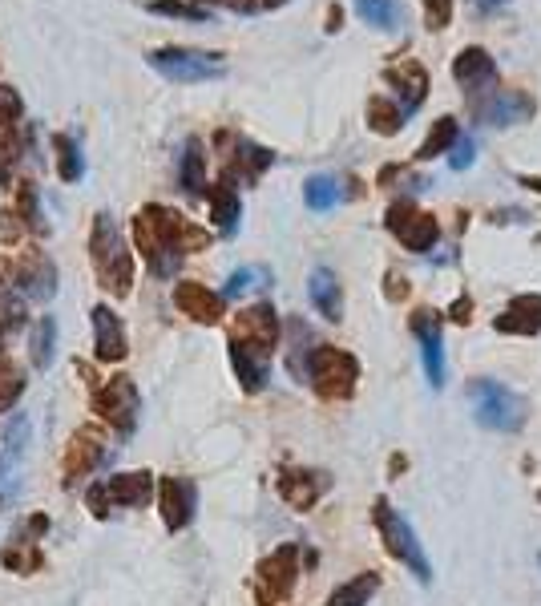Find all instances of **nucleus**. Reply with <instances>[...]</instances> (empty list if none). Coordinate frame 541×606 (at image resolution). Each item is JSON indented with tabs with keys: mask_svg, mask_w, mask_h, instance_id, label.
<instances>
[{
	"mask_svg": "<svg viewBox=\"0 0 541 606\" xmlns=\"http://www.w3.org/2000/svg\"><path fill=\"white\" fill-rule=\"evenodd\" d=\"M134 243L146 255L150 271L158 279H170L190 251H206L210 247V231L190 223L182 211H170V207H162V202H150V207H142L138 219H134Z\"/></svg>",
	"mask_w": 541,
	"mask_h": 606,
	"instance_id": "nucleus-1",
	"label": "nucleus"
},
{
	"mask_svg": "<svg viewBox=\"0 0 541 606\" xmlns=\"http://www.w3.org/2000/svg\"><path fill=\"white\" fill-rule=\"evenodd\" d=\"M89 255H93V271L101 279V287L110 295H130L134 287V251L122 235V227L114 223V215H97L93 231H89Z\"/></svg>",
	"mask_w": 541,
	"mask_h": 606,
	"instance_id": "nucleus-2",
	"label": "nucleus"
},
{
	"mask_svg": "<svg viewBox=\"0 0 541 606\" xmlns=\"http://www.w3.org/2000/svg\"><path fill=\"white\" fill-rule=\"evenodd\" d=\"M150 69L162 73L174 85H202V81H219L227 77V57L223 53H206V49H186V45H162L146 53Z\"/></svg>",
	"mask_w": 541,
	"mask_h": 606,
	"instance_id": "nucleus-3",
	"label": "nucleus"
},
{
	"mask_svg": "<svg viewBox=\"0 0 541 606\" xmlns=\"http://www.w3.org/2000/svg\"><path fill=\"white\" fill-rule=\"evenodd\" d=\"M469 396H473V417L477 425L485 429H497V433H517L529 417V400L517 396L513 388L497 384V380H473L469 384Z\"/></svg>",
	"mask_w": 541,
	"mask_h": 606,
	"instance_id": "nucleus-4",
	"label": "nucleus"
},
{
	"mask_svg": "<svg viewBox=\"0 0 541 606\" xmlns=\"http://www.w3.org/2000/svg\"><path fill=\"white\" fill-rule=\"evenodd\" d=\"M307 380L311 388L323 396V400H348L356 392V380H360V360L344 348H332V344H319L311 352V364H307Z\"/></svg>",
	"mask_w": 541,
	"mask_h": 606,
	"instance_id": "nucleus-5",
	"label": "nucleus"
},
{
	"mask_svg": "<svg viewBox=\"0 0 541 606\" xmlns=\"http://www.w3.org/2000/svg\"><path fill=\"white\" fill-rule=\"evenodd\" d=\"M372 522H376V530H380V538H384V550H388L396 562H404V566L416 574V582H428L432 574H428L424 550H420L412 526L400 518V510H392V505H388V497H376V505H372Z\"/></svg>",
	"mask_w": 541,
	"mask_h": 606,
	"instance_id": "nucleus-6",
	"label": "nucleus"
},
{
	"mask_svg": "<svg viewBox=\"0 0 541 606\" xmlns=\"http://www.w3.org/2000/svg\"><path fill=\"white\" fill-rule=\"evenodd\" d=\"M469 114L481 122V126H521V122H533L537 114V97L525 93V89H489V93H477L469 97Z\"/></svg>",
	"mask_w": 541,
	"mask_h": 606,
	"instance_id": "nucleus-7",
	"label": "nucleus"
},
{
	"mask_svg": "<svg viewBox=\"0 0 541 606\" xmlns=\"http://www.w3.org/2000/svg\"><path fill=\"white\" fill-rule=\"evenodd\" d=\"M295 582H299V546L287 542V546L271 550V554L259 562V570H255V598H259L263 606H279V602L291 598Z\"/></svg>",
	"mask_w": 541,
	"mask_h": 606,
	"instance_id": "nucleus-8",
	"label": "nucleus"
},
{
	"mask_svg": "<svg viewBox=\"0 0 541 606\" xmlns=\"http://www.w3.org/2000/svg\"><path fill=\"white\" fill-rule=\"evenodd\" d=\"M214 142H219L227 154H223V182L227 186H255L267 170H271V162H275V154L267 150V146H255V142H247V138H235V134H214Z\"/></svg>",
	"mask_w": 541,
	"mask_h": 606,
	"instance_id": "nucleus-9",
	"label": "nucleus"
},
{
	"mask_svg": "<svg viewBox=\"0 0 541 606\" xmlns=\"http://www.w3.org/2000/svg\"><path fill=\"white\" fill-rule=\"evenodd\" d=\"M384 227H388V235H396V239H400L408 251H416V255L432 251V243L441 239L437 219H432L428 211H416L408 198H396V202H392L388 215H384Z\"/></svg>",
	"mask_w": 541,
	"mask_h": 606,
	"instance_id": "nucleus-10",
	"label": "nucleus"
},
{
	"mask_svg": "<svg viewBox=\"0 0 541 606\" xmlns=\"http://www.w3.org/2000/svg\"><path fill=\"white\" fill-rule=\"evenodd\" d=\"M231 344L255 352V356H271L275 344H279V316L271 303H251V308H243L231 324Z\"/></svg>",
	"mask_w": 541,
	"mask_h": 606,
	"instance_id": "nucleus-11",
	"label": "nucleus"
},
{
	"mask_svg": "<svg viewBox=\"0 0 541 606\" xmlns=\"http://www.w3.org/2000/svg\"><path fill=\"white\" fill-rule=\"evenodd\" d=\"M93 409L101 421H110L122 437L134 433L138 425V388L130 376H114V380H105L97 392H93Z\"/></svg>",
	"mask_w": 541,
	"mask_h": 606,
	"instance_id": "nucleus-12",
	"label": "nucleus"
},
{
	"mask_svg": "<svg viewBox=\"0 0 541 606\" xmlns=\"http://www.w3.org/2000/svg\"><path fill=\"white\" fill-rule=\"evenodd\" d=\"M154 497V477L146 473V469H138V473H118V477H110L105 485H93L89 489V510L97 514V518H105L110 514V505H146Z\"/></svg>",
	"mask_w": 541,
	"mask_h": 606,
	"instance_id": "nucleus-13",
	"label": "nucleus"
},
{
	"mask_svg": "<svg viewBox=\"0 0 541 606\" xmlns=\"http://www.w3.org/2000/svg\"><path fill=\"white\" fill-rule=\"evenodd\" d=\"M412 332L424 348V372L432 388H445V340H441V312L437 308H416L412 312Z\"/></svg>",
	"mask_w": 541,
	"mask_h": 606,
	"instance_id": "nucleus-14",
	"label": "nucleus"
},
{
	"mask_svg": "<svg viewBox=\"0 0 541 606\" xmlns=\"http://www.w3.org/2000/svg\"><path fill=\"white\" fill-rule=\"evenodd\" d=\"M380 77H384V85H392L396 89V106H400V114L408 118V114H416L420 106H424V97H428V69L420 65V61H388L384 69H380Z\"/></svg>",
	"mask_w": 541,
	"mask_h": 606,
	"instance_id": "nucleus-15",
	"label": "nucleus"
},
{
	"mask_svg": "<svg viewBox=\"0 0 541 606\" xmlns=\"http://www.w3.org/2000/svg\"><path fill=\"white\" fill-rule=\"evenodd\" d=\"M158 510H162V522L166 530H186L194 522V510H198V489L190 477H162L158 485Z\"/></svg>",
	"mask_w": 541,
	"mask_h": 606,
	"instance_id": "nucleus-16",
	"label": "nucleus"
},
{
	"mask_svg": "<svg viewBox=\"0 0 541 606\" xmlns=\"http://www.w3.org/2000/svg\"><path fill=\"white\" fill-rule=\"evenodd\" d=\"M453 81H457L469 97L489 93V89L497 85V61H493V53L481 49V45H465V49L453 57Z\"/></svg>",
	"mask_w": 541,
	"mask_h": 606,
	"instance_id": "nucleus-17",
	"label": "nucleus"
},
{
	"mask_svg": "<svg viewBox=\"0 0 541 606\" xmlns=\"http://www.w3.org/2000/svg\"><path fill=\"white\" fill-rule=\"evenodd\" d=\"M174 308L190 316L194 324H219L227 312V299L219 291H210L206 283H178L174 287Z\"/></svg>",
	"mask_w": 541,
	"mask_h": 606,
	"instance_id": "nucleus-18",
	"label": "nucleus"
},
{
	"mask_svg": "<svg viewBox=\"0 0 541 606\" xmlns=\"http://www.w3.org/2000/svg\"><path fill=\"white\" fill-rule=\"evenodd\" d=\"M493 328L501 336H537L541 332V291L513 295L505 303V312L493 320Z\"/></svg>",
	"mask_w": 541,
	"mask_h": 606,
	"instance_id": "nucleus-19",
	"label": "nucleus"
},
{
	"mask_svg": "<svg viewBox=\"0 0 541 606\" xmlns=\"http://www.w3.org/2000/svg\"><path fill=\"white\" fill-rule=\"evenodd\" d=\"M13 283H17V291H21L25 299H53V295H57V267H53L45 255L33 251L29 259L17 263Z\"/></svg>",
	"mask_w": 541,
	"mask_h": 606,
	"instance_id": "nucleus-20",
	"label": "nucleus"
},
{
	"mask_svg": "<svg viewBox=\"0 0 541 606\" xmlns=\"http://www.w3.org/2000/svg\"><path fill=\"white\" fill-rule=\"evenodd\" d=\"M101 461H105V445H101V437H97L93 429H81V433L65 445V485H73V481L89 477Z\"/></svg>",
	"mask_w": 541,
	"mask_h": 606,
	"instance_id": "nucleus-21",
	"label": "nucleus"
},
{
	"mask_svg": "<svg viewBox=\"0 0 541 606\" xmlns=\"http://www.w3.org/2000/svg\"><path fill=\"white\" fill-rule=\"evenodd\" d=\"M93 352H97V360H105V364H118V360H126V328H122V320H118V312H110V308H93Z\"/></svg>",
	"mask_w": 541,
	"mask_h": 606,
	"instance_id": "nucleus-22",
	"label": "nucleus"
},
{
	"mask_svg": "<svg viewBox=\"0 0 541 606\" xmlns=\"http://www.w3.org/2000/svg\"><path fill=\"white\" fill-rule=\"evenodd\" d=\"M307 295H311L315 312H319L323 320H332V324L344 320V287H340V275H336L332 267H315V271H311Z\"/></svg>",
	"mask_w": 541,
	"mask_h": 606,
	"instance_id": "nucleus-23",
	"label": "nucleus"
},
{
	"mask_svg": "<svg viewBox=\"0 0 541 606\" xmlns=\"http://www.w3.org/2000/svg\"><path fill=\"white\" fill-rule=\"evenodd\" d=\"M328 489V477L311 473V469H283L279 477V497L291 505V510H311V505Z\"/></svg>",
	"mask_w": 541,
	"mask_h": 606,
	"instance_id": "nucleus-24",
	"label": "nucleus"
},
{
	"mask_svg": "<svg viewBox=\"0 0 541 606\" xmlns=\"http://www.w3.org/2000/svg\"><path fill=\"white\" fill-rule=\"evenodd\" d=\"M202 198L210 202V219H214V227H219V235L231 239V235L239 231V215H243V207H239V190L227 186V182L219 178L214 186H206Z\"/></svg>",
	"mask_w": 541,
	"mask_h": 606,
	"instance_id": "nucleus-25",
	"label": "nucleus"
},
{
	"mask_svg": "<svg viewBox=\"0 0 541 606\" xmlns=\"http://www.w3.org/2000/svg\"><path fill=\"white\" fill-rule=\"evenodd\" d=\"M178 178H182V190L190 198H202L206 194V154H202V142L198 138H186L182 146V162H178Z\"/></svg>",
	"mask_w": 541,
	"mask_h": 606,
	"instance_id": "nucleus-26",
	"label": "nucleus"
},
{
	"mask_svg": "<svg viewBox=\"0 0 541 606\" xmlns=\"http://www.w3.org/2000/svg\"><path fill=\"white\" fill-rule=\"evenodd\" d=\"M457 138H461V126H457V118H453V114L437 118V122H432V130L424 134V142L416 146V162H432V158L449 154Z\"/></svg>",
	"mask_w": 541,
	"mask_h": 606,
	"instance_id": "nucleus-27",
	"label": "nucleus"
},
{
	"mask_svg": "<svg viewBox=\"0 0 541 606\" xmlns=\"http://www.w3.org/2000/svg\"><path fill=\"white\" fill-rule=\"evenodd\" d=\"M348 198V190L340 186V178H332V174H311L307 182H303V202L311 211H332V207H340V202Z\"/></svg>",
	"mask_w": 541,
	"mask_h": 606,
	"instance_id": "nucleus-28",
	"label": "nucleus"
},
{
	"mask_svg": "<svg viewBox=\"0 0 541 606\" xmlns=\"http://www.w3.org/2000/svg\"><path fill=\"white\" fill-rule=\"evenodd\" d=\"M364 118H368V130L372 134H380V138H396L400 130H404V114H400V106L396 101H388V97H368V110H364Z\"/></svg>",
	"mask_w": 541,
	"mask_h": 606,
	"instance_id": "nucleus-29",
	"label": "nucleus"
},
{
	"mask_svg": "<svg viewBox=\"0 0 541 606\" xmlns=\"http://www.w3.org/2000/svg\"><path fill=\"white\" fill-rule=\"evenodd\" d=\"M287 340H291V352H287V372L295 376V380H303L307 376V364H311V352L315 348H303V344H315V336H311V328L303 324V320H287Z\"/></svg>",
	"mask_w": 541,
	"mask_h": 606,
	"instance_id": "nucleus-30",
	"label": "nucleus"
},
{
	"mask_svg": "<svg viewBox=\"0 0 541 606\" xmlns=\"http://www.w3.org/2000/svg\"><path fill=\"white\" fill-rule=\"evenodd\" d=\"M231 364H235V376H239L243 392H263V384H267V360L263 356L231 344Z\"/></svg>",
	"mask_w": 541,
	"mask_h": 606,
	"instance_id": "nucleus-31",
	"label": "nucleus"
},
{
	"mask_svg": "<svg viewBox=\"0 0 541 606\" xmlns=\"http://www.w3.org/2000/svg\"><path fill=\"white\" fill-rule=\"evenodd\" d=\"M53 150H57V174H61V182H81V178H85L81 142H77L73 134H57V138H53Z\"/></svg>",
	"mask_w": 541,
	"mask_h": 606,
	"instance_id": "nucleus-32",
	"label": "nucleus"
},
{
	"mask_svg": "<svg viewBox=\"0 0 541 606\" xmlns=\"http://www.w3.org/2000/svg\"><path fill=\"white\" fill-rule=\"evenodd\" d=\"M380 590V574H356L352 582H344V586H336L332 594H328V606H368V598Z\"/></svg>",
	"mask_w": 541,
	"mask_h": 606,
	"instance_id": "nucleus-33",
	"label": "nucleus"
},
{
	"mask_svg": "<svg viewBox=\"0 0 541 606\" xmlns=\"http://www.w3.org/2000/svg\"><path fill=\"white\" fill-rule=\"evenodd\" d=\"M53 348H57V320L53 316H41L33 324V336H29V352H33V368L45 372L53 364Z\"/></svg>",
	"mask_w": 541,
	"mask_h": 606,
	"instance_id": "nucleus-34",
	"label": "nucleus"
},
{
	"mask_svg": "<svg viewBox=\"0 0 541 606\" xmlns=\"http://www.w3.org/2000/svg\"><path fill=\"white\" fill-rule=\"evenodd\" d=\"M356 13L368 21V25H376V29H400V21H404V9H400V0H356Z\"/></svg>",
	"mask_w": 541,
	"mask_h": 606,
	"instance_id": "nucleus-35",
	"label": "nucleus"
},
{
	"mask_svg": "<svg viewBox=\"0 0 541 606\" xmlns=\"http://www.w3.org/2000/svg\"><path fill=\"white\" fill-rule=\"evenodd\" d=\"M25 227H33L37 235H45L49 227H45V219H41V198H37V186L33 182H21L17 186V211H13Z\"/></svg>",
	"mask_w": 541,
	"mask_h": 606,
	"instance_id": "nucleus-36",
	"label": "nucleus"
},
{
	"mask_svg": "<svg viewBox=\"0 0 541 606\" xmlns=\"http://www.w3.org/2000/svg\"><path fill=\"white\" fill-rule=\"evenodd\" d=\"M267 283H271V271H267V267H239V271L227 279L223 299H239V295L259 291V287H267Z\"/></svg>",
	"mask_w": 541,
	"mask_h": 606,
	"instance_id": "nucleus-37",
	"label": "nucleus"
},
{
	"mask_svg": "<svg viewBox=\"0 0 541 606\" xmlns=\"http://www.w3.org/2000/svg\"><path fill=\"white\" fill-rule=\"evenodd\" d=\"M25 324V299L13 295L5 283H0V336H9Z\"/></svg>",
	"mask_w": 541,
	"mask_h": 606,
	"instance_id": "nucleus-38",
	"label": "nucleus"
},
{
	"mask_svg": "<svg viewBox=\"0 0 541 606\" xmlns=\"http://www.w3.org/2000/svg\"><path fill=\"white\" fill-rule=\"evenodd\" d=\"M21 122H25V106H21L17 89L0 85V138H5V134H13Z\"/></svg>",
	"mask_w": 541,
	"mask_h": 606,
	"instance_id": "nucleus-39",
	"label": "nucleus"
},
{
	"mask_svg": "<svg viewBox=\"0 0 541 606\" xmlns=\"http://www.w3.org/2000/svg\"><path fill=\"white\" fill-rule=\"evenodd\" d=\"M154 17H178V21H210V9L198 5H182V0H150L146 5Z\"/></svg>",
	"mask_w": 541,
	"mask_h": 606,
	"instance_id": "nucleus-40",
	"label": "nucleus"
},
{
	"mask_svg": "<svg viewBox=\"0 0 541 606\" xmlns=\"http://www.w3.org/2000/svg\"><path fill=\"white\" fill-rule=\"evenodd\" d=\"M420 9H424L428 33H445L453 25V0H420Z\"/></svg>",
	"mask_w": 541,
	"mask_h": 606,
	"instance_id": "nucleus-41",
	"label": "nucleus"
},
{
	"mask_svg": "<svg viewBox=\"0 0 541 606\" xmlns=\"http://www.w3.org/2000/svg\"><path fill=\"white\" fill-rule=\"evenodd\" d=\"M473 162H477V146H473L469 138H457V142H453V154H449V166H453V170H469Z\"/></svg>",
	"mask_w": 541,
	"mask_h": 606,
	"instance_id": "nucleus-42",
	"label": "nucleus"
},
{
	"mask_svg": "<svg viewBox=\"0 0 541 606\" xmlns=\"http://www.w3.org/2000/svg\"><path fill=\"white\" fill-rule=\"evenodd\" d=\"M198 9H231V13H255L259 9V0H194Z\"/></svg>",
	"mask_w": 541,
	"mask_h": 606,
	"instance_id": "nucleus-43",
	"label": "nucleus"
},
{
	"mask_svg": "<svg viewBox=\"0 0 541 606\" xmlns=\"http://www.w3.org/2000/svg\"><path fill=\"white\" fill-rule=\"evenodd\" d=\"M5 566H9V570H33V566H37V550H33V546H29V550H17V546H13V550H5Z\"/></svg>",
	"mask_w": 541,
	"mask_h": 606,
	"instance_id": "nucleus-44",
	"label": "nucleus"
},
{
	"mask_svg": "<svg viewBox=\"0 0 541 606\" xmlns=\"http://www.w3.org/2000/svg\"><path fill=\"white\" fill-rule=\"evenodd\" d=\"M21 231H25V223H21L13 211L0 215V243H17V239H21Z\"/></svg>",
	"mask_w": 541,
	"mask_h": 606,
	"instance_id": "nucleus-45",
	"label": "nucleus"
},
{
	"mask_svg": "<svg viewBox=\"0 0 541 606\" xmlns=\"http://www.w3.org/2000/svg\"><path fill=\"white\" fill-rule=\"evenodd\" d=\"M384 283H388V287H384V295H388L392 303H400V299H408V291H412V287H408V279H404L400 271H388V279H384Z\"/></svg>",
	"mask_w": 541,
	"mask_h": 606,
	"instance_id": "nucleus-46",
	"label": "nucleus"
},
{
	"mask_svg": "<svg viewBox=\"0 0 541 606\" xmlns=\"http://www.w3.org/2000/svg\"><path fill=\"white\" fill-rule=\"evenodd\" d=\"M449 320H453V324H469V320H473V299H469V295H461V299L453 303V308H449Z\"/></svg>",
	"mask_w": 541,
	"mask_h": 606,
	"instance_id": "nucleus-47",
	"label": "nucleus"
},
{
	"mask_svg": "<svg viewBox=\"0 0 541 606\" xmlns=\"http://www.w3.org/2000/svg\"><path fill=\"white\" fill-rule=\"evenodd\" d=\"M328 33H340L344 29V9L340 5H328V25H323Z\"/></svg>",
	"mask_w": 541,
	"mask_h": 606,
	"instance_id": "nucleus-48",
	"label": "nucleus"
},
{
	"mask_svg": "<svg viewBox=\"0 0 541 606\" xmlns=\"http://www.w3.org/2000/svg\"><path fill=\"white\" fill-rule=\"evenodd\" d=\"M517 182H521L525 190H533V194H541V178H537V174H517Z\"/></svg>",
	"mask_w": 541,
	"mask_h": 606,
	"instance_id": "nucleus-49",
	"label": "nucleus"
},
{
	"mask_svg": "<svg viewBox=\"0 0 541 606\" xmlns=\"http://www.w3.org/2000/svg\"><path fill=\"white\" fill-rule=\"evenodd\" d=\"M501 5H509V0H477L481 13H493V9H501Z\"/></svg>",
	"mask_w": 541,
	"mask_h": 606,
	"instance_id": "nucleus-50",
	"label": "nucleus"
},
{
	"mask_svg": "<svg viewBox=\"0 0 541 606\" xmlns=\"http://www.w3.org/2000/svg\"><path fill=\"white\" fill-rule=\"evenodd\" d=\"M283 5H291V0H259V9H283Z\"/></svg>",
	"mask_w": 541,
	"mask_h": 606,
	"instance_id": "nucleus-51",
	"label": "nucleus"
},
{
	"mask_svg": "<svg viewBox=\"0 0 541 606\" xmlns=\"http://www.w3.org/2000/svg\"><path fill=\"white\" fill-rule=\"evenodd\" d=\"M537 501H541V493H537Z\"/></svg>",
	"mask_w": 541,
	"mask_h": 606,
	"instance_id": "nucleus-52",
	"label": "nucleus"
}]
</instances>
